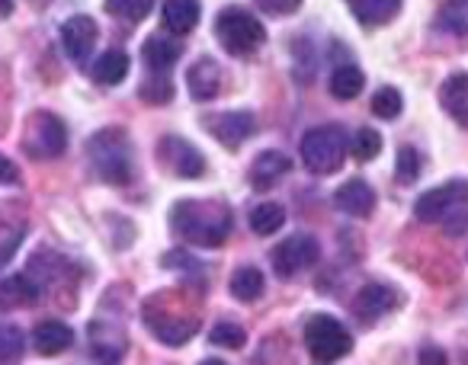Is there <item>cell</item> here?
<instances>
[{
  "label": "cell",
  "mask_w": 468,
  "mask_h": 365,
  "mask_svg": "<svg viewBox=\"0 0 468 365\" xmlns=\"http://www.w3.org/2000/svg\"><path fill=\"white\" fill-rule=\"evenodd\" d=\"M161 154V163L170 170V173L183 176V180H196V176L206 173V157L186 141V138H176V135H167L157 148Z\"/></svg>",
  "instance_id": "cell-9"
},
{
  "label": "cell",
  "mask_w": 468,
  "mask_h": 365,
  "mask_svg": "<svg viewBox=\"0 0 468 365\" xmlns=\"http://www.w3.org/2000/svg\"><path fill=\"white\" fill-rule=\"evenodd\" d=\"M346 7L363 26H382V23L395 20L401 0H346Z\"/></svg>",
  "instance_id": "cell-20"
},
{
  "label": "cell",
  "mask_w": 468,
  "mask_h": 365,
  "mask_svg": "<svg viewBox=\"0 0 468 365\" xmlns=\"http://www.w3.org/2000/svg\"><path fill=\"white\" fill-rule=\"evenodd\" d=\"M318 256H321V247H318V241H314L312 235H292V237H286V241H282L273 254H270V260H273L276 276L289 279V276L314 266V263H318Z\"/></svg>",
  "instance_id": "cell-8"
},
{
  "label": "cell",
  "mask_w": 468,
  "mask_h": 365,
  "mask_svg": "<svg viewBox=\"0 0 468 365\" xmlns=\"http://www.w3.org/2000/svg\"><path fill=\"white\" fill-rule=\"evenodd\" d=\"M231 295L238 301H257L263 295V273L257 266H241L231 276Z\"/></svg>",
  "instance_id": "cell-25"
},
{
  "label": "cell",
  "mask_w": 468,
  "mask_h": 365,
  "mask_svg": "<svg viewBox=\"0 0 468 365\" xmlns=\"http://www.w3.org/2000/svg\"><path fill=\"white\" fill-rule=\"evenodd\" d=\"M206 129L225 148H241L248 138L257 135V119L254 112H215V116H206Z\"/></svg>",
  "instance_id": "cell-10"
},
{
  "label": "cell",
  "mask_w": 468,
  "mask_h": 365,
  "mask_svg": "<svg viewBox=\"0 0 468 365\" xmlns=\"http://www.w3.org/2000/svg\"><path fill=\"white\" fill-rule=\"evenodd\" d=\"M186 84H189V97L206 103V99H215L221 90V68L215 58H199L186 74Z\"/></svg>",
  "instance_id": "cell-15"
},
{
  "label": "cell",
  "mask_w": 468,
  "mask_h": 365,
  "mask_svg": "<svg viewBox=\"0 0 468 365\" xmlns=\"http://www.w3.org/2000/svg\"><path fill=\"white\" fill-rule=\"evenodd\" d=\"M401 110H404V99L395 87H382V90H376V97H372V112H376L378 119H398L401 116Z\"/></svg>",
  "instance_id": "cell-30"
},
{
  "label": "cell",
  "mask_w": 468,
  "mask_h": 365,
  "mask_svg": "<svg viewBox=\"0 0 468 365\" xmlns=\"http://www.w3.org/2000/svg\"><path fill=\"white\" fill-rule=\"evenodd\" d=\"M334 205L350 218H369L372 209H376V190L366 180H346L334 193Z\"/></svg>",
  "instance_id": "cell-13"
},
{
  "label": "cell",
  "mask_w": 468,
  "mask_h": 365,
  "mask_svg": "<svg viewBox=\"0 0 468 365\" xmlns=\"http://www.w3.org/2000/svg\"><path fill=\"white\" fill-rule=\"evenodd\" d=\"M132 68V58L122 52V48H110V52H103L97 58V65H93V80L103 87H116L125 80V74H129Z\"/></svg>",
  "instance_id": "cell-21"
},
{
  "label": "cell",
  "mask_w": 468,
  "mask_h": 365,
  "mask_svg": "<svg viewBox=\"0 0 468 365\" xmlns=\"http://www.w3.org/2000/svg\"><path fill=\"white\" fill-rule=\"evenodd\" d=\"M23 148H27L29 157L36 161H52V157H61L68 148V131H65V122L52 112H36L29 119V129H27V138H23Z\"/></svg>",
  "instance_id": "cell-7"
},
{
  "label": "cell",
  "mask_w": 468,
  "mask_h": 365,
  "mask_svg": "<svg viewBox=\"0 0 468 365\" xmlns=\"http://www.w3.org/2000/svg\"><path fill=\"white\" fill-rule=\"evenodd\" d=\"M286 224V209L280 203H261L250 212V231L261 237H270Z\"/></svg>",
  "instance_id": "cell-23"
},
{
  "label": "cell",
  "mask_w": 468,
  "mask_h": 365,
  "mask_svg": "<svg viewBox=\"0 0 468 365\" xmlns=\"http://www.w3.org/2000/svg\"><path fill=\"white\" fill-rule=\"evenodd\" d=\"M170 224L183 241L196 244V247H221L231 235V209L221 203H196V199H183L170 212Z\"/></svg>",
  "instance_id": "cell-1"
},
{
  "label": "cell",
  "mask_w": 468,
  "mask_h": 365,
  "mask_svg": "<svg viewBox=\"0 0 468 365\" xmlns=\"http://www.w3.org/2000/svg\"><path fill=\"white\" fill-rule=\"evenodd\" d=\"M257 7L270 16H289L302 7V0H257Z\"/></svg>",
  "instance_id": "cell-33"
},
{
  "label": "cell",
  "mask_w": 468,
  "mask_h": 365,
  "mask_svg": "<svg viewBox=\"0 0 468 365\" xmlns=\"http://www.w3.org/2000/svg\"><path fill=\"white\" fill-rule=\"evenodd\" d=\"M382 151V135L376 129H359L356 138H353V157L356 161H372V157Z\"/></svg>",
  "instance_id": "cell-31"
},
{
  "label": "cell",
  "mask_w": 468,
  "mask_h": 365,
  "mask_svg": "<svg viewBox=\"0 0 468 365\" xmlns=\"http://www.w3.org/2000/svg\"><path fill=\"white\" fill-rule=\"evenodd\" d=\"M414 215L423 224H446L449 235H462L468 228V182L449 180L446 186L427 190L414 203Z\"/></svg>",
  "instance_id": "cell-3"
},
{
  "label": "cell",
  "mask_w": 468,
  "mask_h": 365,
  "mask_svg": "<svg viewBox=\"0 0 468 365\" xmlns=\"http://www.w3.org/2000/svg\"><path fill=\"white\" fill-rule=\"evenodd\" d=\"M87 161L90 170L103 182L112 186H125L135 173V157H132V138L122 129L110 125V129H100L97 135H90L87 141Z\"/></svg>",
  "instance_id": "cell-2"
},
{
  "label": "cell",
  "mask_w": 468,
  "mask_h": 365,
  "mask_svg": "<svg viewBox=\"0 0 468 365\" xmlns=\"http://www.w3.org/2000/svg\"><path fill=\"white\" fill-rule=\"evenodd\" d=\"M176 58H180V46L176 42L164 39V36H154V39L144 42V65L154 74H167L176 65Z\"/></svg>",
  "instance_id": "cell-22"
},
{
  "label": "cell",
  "mask_w": 468,
  "mask_h": 365,
  "mask_svg": "<svg viewBox=\"0 0 468 365\" xmlns=\"http://www.w3.org/2000/svg\"><path fill=\"white\" fill-rule=\"evenodd\" d=\"M71 343H74V330L68 324H61V320H46V324H39L33 333V346L42 356H58V352H65Z\"/></svg>",
  "instance_id": "cell-18"
},
{
  "label": "cell",
  "mask_w": 468,
  "mask_h": 365,
  "mask_svg": "<svg viewBox=\"0 0 468 365\" xmlns=\"http://www.w3.org/2000/svg\"><path fill=\"white\" fill-rule=\"evenodd\" d=\"M27 349V337L16 324H0V362H14Z\"/></svg>",
  "instance_id": "cell-28"
},
{
  "label": "cell",
  "mask_w": 468,
  "mask_h": 365,
  "mask_svg": "<svg viewBox=\"0 0 468 365\" xmlns=\"http://www.w3.org/2000/svg\"><path fill=\"white\" fill-rule=\"evenodd\" d=\"M208 343L212 346H225V349H241L248 343V333L241 324H231V320H221L208 330Z\"/></svg>",
  "instance_id": "cell-27"
},
{
  "label": "cell",
  "mask_w": 468,
  "mask_h": 365,
  "mask_svg": "<svg viewBox=\"0 0 468 365\" xmlns=\"http://www.w3.org/2000/svg\"><path fill=\"white\" fill-rule=\"evenodd\" d=\"M305 349L314 362H337L353 349V337L337 318L318 314L305 327Z\"/></svg>",
  "instance_id": "cell-6"
},
{
  "label": "cell",
  "mask_w": 468,
  "mask_h": 365,
  "mask_svg": "<svg viewBox=\"0 0 468 365\" xmlns=\"http://www.w3.org/2000/svg\"><path fill=\"white\" fill-rule=\"evenodd\" d=\"M395 173H398V182H414L417 176H420V154H417L410 144H404L401 151H398V163H395Z\"/></svg>",
  "instance_id": "cell-32"
},
{
  "label": "cell",
  "mask_w": 468,
  "mask_h": 365,
  "mask_svg": "<svg viewBox=\"0 0 468 365\" xmlns=\"http://www.w3.org/2000/svg\"><path fill=\"white\" fill-rule=\"evenodd\" d=\"M39 282H33L29 276H10V279L0 282V308L4 311H14L23 305H36L39 301Z\"/></svg>",
  "instance_id": "cell-19"
},
{
  "label": "cell",
  "mask_w": 468,
  "mask_h": 365,
  "mask_svg": "<svg viewBox=\"0 0 468 365\" xmlns=\"http://www.w3.org/2000/svg\"><path fill=\"white\" fill-rule=\"evenodd\" d=\"M366 87V78L356 65H340L337 71L331 74V93L337 99H356Z\"/></svg>",
  "instance_id": "cell-24"
},
{
  "label": "cell",
  "mask_w": 468,
  "mask_h": 365,
  "mask_svg": "<svg viewBox=\"0 0 468 365\" xmlns=\"http://www.w3.org/2000/svg\"><path fill=\"white\" fill-rule=\"evenodd\" d=\"M436 26L449 36H468V0H449L436 16Z\"/></svg>",
  "instance_id": "cell-26"
},
{
  "label": "cell",
  "mask_w": 468,
  "mask_h": 365,
  "mask_svg": "<svg viewBox=\"0 0 468 365\" xmlns=\"http://www.w3.org/2000/svg\"><path fill=\"white\" fill-rule=\"evenodd\" d=\"M97 23H93V16H71V20H65V26H61V46H65L68 58L78 61V65H84L87 55L93 52V46H97Z\"/></svg>",
  "instance_id": "cell-11"
},
{
  "label": "cell",
  "mask_w": 468,
  "mask_h": 365,
  "mask_svg": "<svg viewBox=\"0 0 468 365\" xmlns=\"http://www.w3.org/2000/svg\"><path fill=\"white\" fill-rule=\"evenodd\" d=\"M398 295L391 286H385V282H369V286L359 288L356 301H353V314H356L363 324H372V320H378L382 314H388L391 308H395Z\"/></svg>",
  "instance_id": "cell-12"
},
{
  "label": "cell",
  "mask_w": 468,
  "mask_h": 365,
  "mask_svg": "<svg viewBox=\"0 0 468 365\" xmlns=\"http://www.w3.org/2000/svg\"><path fill=\"white\" fill-rule=\"evenodd\" d=\"M346 131L340 125H318L305 131L299 141V154L312 173H337L346 161Z\"/></svg>",
  "instance_id": "cell-5"
},
{
  "label": "cell",
  "mask_w": 468,
  "mask_h": 365,
  "mask_svg": "<svg viewBox=\"0 0 468 365\" xmlns=\"http://www.w3.org/2000/svg\"><path fill=\"white\" fill-rule=\"evenodd\" d=\"M215 39L221 42L225 52L238 55V58H248V55H254L267 42V29L244 7H225L215 16Z\"/></svg>",
  "instance_id": "cell-4"
},
{
  "label": "cell",
  "mask_w": 468,
  "mask_h": 365,
  "mask_svg": "<svg viewBox=\"0 0 468 365\" xmlns=\"http://www.w3.org/2000/svg\"><path fill=\"white\" fill-rule=\"evenodd\" d=\"M0 182H7V186H16V182H20V170H16V163L7 161L4 154H0Z\"/></svg>",
  "instance_id": "cell-34"
},
{
  "label": "cell",
  "mask_w": 468,
  "mask_h": 365,
  "mask_svg": "<svg viewBox=\"0 0 468 365\" xmlns=\"http://www.w3.org/2000/svg\"><path fill=\"white\" fill-rule=\"evenodd\" d=\"M289 170H292V161L282 151H263V154H257L254 167H250V186L267 193L273 190L276 182H280V176H286Z\"/></svg>",
  "instance_id": "cell-14"
},
{
  "label": "cell",
  "mask_w": 468,
  "mask_h": 365,
  "mask_svg": "<svg viewBox=\"0 0 468 365\" xmlns=\"http://www.w3.org/2000/svg\"><path fill=\"white\" fill-rule=\"evenodd\" d=\"M151 4H154V0H106V10H110L116 20L138 23L151 14Z\"/></svg>",
  "instance_id": "cell-29"
},
{
  "label": "cell",
  "mask_w": 468,
  "mask_h": 365,
  "mask_svg": "<svg viewBox=\"0 0 468 365\" xmlns=\"http://www.w3.org/2000/svg\"><path fill=\"white\" fill-rule=\"evenodd\" d=\"M202 14L199 0H164V26L176 36H186L196 29Z\"/></svg>",
  "instance_id": "cell-17"
},
{
  "label": "cell",
  "mask_w": 468,
  "mask_h": 365,
  "mask_svg": "<svg viewBox=\"0 0 468 365\" xmlns=\"http://www.w3.org/2000/svg\"><path fill=\"white\" fill-rule=\"evenodd\" d=\"M420 362L423 365H430V362L442 365V362H446V352H442V349H420Z\"/></svg>",
  "instance_id": "cell-35"
},
{
  "label": "cell",
  "mask_w": 468,
  "mask_h": 365,
  "mask_svg": "<svg viewBox=\"0 0 468 365\" xmlns=\"http://www.w3.org/2000/svg\"><path fill=\"white\" fill-rule=\"evenodd\" d=\"M440 103L462 129H468V74L465 71L446 78V84L440 87Z\"/></svg>",
  "instance_id": "cell-16"
}]
</instances>
